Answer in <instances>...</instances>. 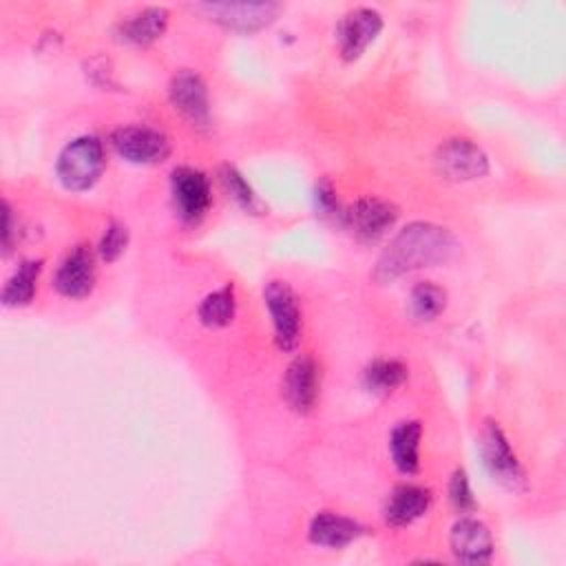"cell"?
Returning <instances> with one entry per match:
<instances>
[{
    "label": "cell",
    "mask_w": 566,
    "mask_h": 566,
    "mask_svg": "<svg viewBox=\"0 0 566 566\" xmlns=\"http://www.w3.org/2000/svg\"><path fill=\"white\" fill-rule=\"evenodd\" d=\"M455 250L458 239L447 228L431 221H411L382 250L371 276L387 283L407 272L447 263Z\"/></svg>",
    "instance_id": "1"
},
{
    "label": "cell",
    "mask_w": 566,
    "mask_h": 566,
    "mask_svg": "<svg viewBox=\"0 0 566 566\" xmlns=\"http://www.w3.org/2000/svg\"><path fill=\"white\" fill-rule=\"evenodd\" d=\"M106 166L104 144L95 135H80L69 142L55 161L57 179L66 190L82 192L97 184Z\"/></svg>",
    "instance_id": "2"
},
{
    "label": "cell",
    "mask_w": 566,
    "mask_h": 566,
    "mask_svg": "<svg viewBox=\"0 0 566 566\" xmlns=\"http://www.w3.org/2000/svg\"><path fill=\"white\" fill-rule=\"evenodd\" d=\"M480 455L489 475L509 491H522L526 486L524 469L511 449L504 431L497 422L486 420L480 433Z\"/></svg>",
    "instance_id": "3"
},
{
    "label": "cell",
    "mask_w": 566,
    "mask_h": 566,
    "mask_svg": "<svg viewBox=\"0 0 566 566\" xmlns=\"http://www.w3.org/2000/svg\"><path fill=\"white\" fill-rule=\"evenodd\" d=\"M263 301L272 316L274 343L281 352L296 349L301 340V307L287 281L272 279L263 287Z\"/></svg>",
    "instance_id": "4"
},
{
    "label": "cell",
    "mask_w": 566,
    "mask_h": 566,
    "mask_svg": "<svg viewBox=\"0 0 566 566\" xmlns=\"http://www.w3.org/2000/svg\"><path fill=\"white\" fill-rule=\"evenodd\" d=\"M396 219H398V208L391 201L378 199V197H363L340 212V223L358 241H365V243H374L380 237H385V232L394 228Z\"/></svg>",
    "instance_id": "5"
},
{
    "label": "cell",
    "mask_w": 566,
    "mask_h": 566,
    "mask_svg": "<svg viewBox=\"0 0 566 566\" xmlns=\"http://www.w3.org/2000/svg\"><path fill=\"white\" fill-rule=\"evenodd\" d=\"M433 164H436V170L451 181H471L489 172L486 153L478 144L464 137H453L440 144L436 150Z\"/></svg>",
    "instance_id": "6"
},
{
    "label": "cell",
    "mask_w": 566,
    "mask_h": 566,
    "mask_svg": "<svg viewBox=\"0 0 566 566\" xmlns=\"http://www.w3.org/2000/svg\"><path fill=\"white\" fill-rule=\"evenodd\" d=\"M170 195L179 219L186 223L203 219L212 203L208 177L192 166H179L170 172Z\"/></svg>",
    "instance_id": "7"
},
{
    "label": "cell",
    "mask_w": 566,
    "mask_h": 566,
    "mask_svg": "<svg viewBox=\"0 0 566 566\" xmlns=\"http://www.w3.org/2000/svg\"><path fill=\"white\" fill-rule=\"evenodd\" d=\"M113 148L133 164H157L170 153L168 137L150 126H119L111 135Z\"/></svg>",
    "instance_id": "8"
},
{
    "label": "cell",
    "mask_w": 566,
    "mask_h": 566,
    "mask_svg": "<svg viewBox=\"0 0 566 566\" xmlns=\"http://www.w3.org/2000/svg\"><path fill=\"white\" fill-rule=\"evenodd\" d=\"M382 29V18L371 7L349 9L336 24V42L343 60H356L376 40Z\"/></svg>",
    "instance_id": "9"
},
{
    "label": "cell",
    "mask_w": 566,
    "mask_h": 566,
    "mask_svg": "<svg viewBox=\"0 0 566 566\" xmlns=\"http://www.w3.org/2000/svg\"><path fill=\"white\" fill-rule=\"evenodd\" d=\"M168 97L175 111H179L192 126H206L210 122L208 86L203 77L192 69H181L170 77Z\"/></svg>",
    "instance_id": "10"
},
{
    "label": "cell",
    "mask_w": 566,
    "mask_h": 566,
    "mask_svg": "<svg viewBox=\"0 0 566 566\" xmlns=\"http://www.w3.org/2000/svg\"><path fill=\"white\" fill-rule=\"evenodd\" d=\"M197 9L206 11L210 20L226 29L250 33L268 27L281 7L276 2H206Z\"/></svg>",
    "instance_id": "11"
},
{
    "label": "cell",
    "mask_w": 566,
    "mask_h": 566,
    "mask_svg": "<svg viewBox=\"0 0 566 566\" xmlns=\"http://www.w3.org/2000/svg\"><path fill=\"white\" fill-rule=\"evenodd\" d=\"M318 387H321V374H318L316 360L310 354L296 356L287 365V369L283 374V382H281V391H283L285 402L294 411L307 413L316 405Z\"/></svg>",
    "instance_id": "12"
},
{
    "label": "cell",
    "mask_w": 566,
    "mask_h": 566,
    "mask_svg": "<svg viewBox=\"0 0 566 566\" xmlns=\"http://www.w3.org/2000/svg\"><path fill=\"white\" fill-rule=\"evenodd\" d=\"M53 287L66 298H84L95 287V259L86 245H75L57 265Z\"/></svg>",
    "instance_id": "13"
},
{
    "label": "cell",
    "mask_w": 566,
    "mask_h": 566,
    "mask_svg": "<svg viewBox=\"0 0 566 566\" xmlns=\"http://www.w3.org/2000/svg\"><path fill=\"white\" fill-rule=\"evenodd\" d=\"M449 546L462 564H486L493 557V535L489 526L475 517H460L449 533Z\"/></svg>",
    "instance_id": "14"
},
{
    "label": "cell",
    "mask_w": 566,
    "mask_h": 566,
    "mask_svg": "<svg viewBox=\"0 0 566 566\" xmlns=\"http://www.w3.org/2000/svg\"><path fill=\"white\" fill-rule=\"evenodd\" d=\"M363 533H365V526L360 522L332 511L316 513L307 528L310 542L327 548H343L354 539H358Z\"/></svg>",
    "instance_id": "15"
},
{
    "label": "cell",
    "mask_w": 566,
    "mask_h": 566,
    "mask_svg": "<svg viewBox=\"0 0 566 566\" xmlns=\"http://www.w3.org/2000/svg\"><path fill=\"white\" fill-rule=\"evenodd\" d=\"M431 491L418 484H400L385 502L382 517L391 526H407L422 517L431 506Z\"/></svg>",
    "instance_id": "16"
},
{
    "label": "cell",
    "mask_w": 566,
    "mask_h": 566,
    "mask_svg": "<svg viewBox=\"0 0 566 566\" xmlns=\"http://www.w3.org/2000/svg\"><path fill=\"white\" fill-rule=\"evenodd\" d=\"M168 18H170V13L166 7H144L137 13L122 20L117 24V33L122 40H126L130 44L146 46V44L155 42L157 38H161V33L168 27Z\"/></svg>",
    "instance_id": "17"
},
{
    "label": "cell",
    "mask_w": 566,
    "mask_h": 566,
    "mask_svg": "<svg viewBox=\"0 0 566 566\" xmlns=\"http://www.w3.org/2000/svg\"><path fill=\"white\" fill-rule=\"evenodd\" d=\"M420 438L422 427L418 420L398 422L389 436L391 460L405 475H413L420 469Z\"/></svg>",
    "instance_id": "18"
},
{
    "label": "cell",
    "mask_w": 566,
    "mask_h": 566,
    "mask_svg": "<svg viewBox=\"0 0 566 566\" xmlns=\"http://www.w3.org/2000/svg\"><path fill=\"white\" fill-rule=\"evenodd\" d=\"M409 369L396 358H376L363 369V387L374 396H389L405 385Z\"/></svg>",
    "instance_id": "19"
},
{
    "label": "cell",
    "mask_w": 566,
    "mask_h": 566,
    "mask_svg": "<svg viewBox=\"0 0 566 566\" xmlns=\"http://www.w3.org/2000/svg\"><path fill=\"white\" fill-rule=\"evenodd\" d=\"M40 272H42V259L22 261L2 287V303L7 307H20V305L31 303L35 287H38Z\"/></svg>",
    "instance_id": "20"
},
{
    "label": "cell",
    "mask_w": 566,
    "mask_h": 566,
    "mask_svg": "<svg viewBox=\"0 0 566 566\" xmlns=\"http://www.w3.org/2000/svg\"><path fill=\"white\" fill-rule=\"evenodd\" d=\"M237 312V296H234V287L228 283L214 292H210L197 310L199 321L206 327H226Z\"/></svg>",
    "instance_id": "21"
},
{
    "label": "cell",
    "mask_w": 566,
    "mask_h": 566,
    "mask_svg": "<svg viewBox=\"0 0 566 566\" xmlns=\"http://www.w3.org/2000/svg\"><path fill=\"white\" fill-rule=\"evenodd\" d=\"M444 307H447V292L440 285L431 281H422L413 285L409 294V312L413 318L433 321L444 312Z\"/></svg>",
    "instance_id": "22"
},
{
    "label": "cell",
    "mask_w": 566,
    "mask_h": 566,
    "mask_svg": "<svg viewBox=\"0 0 566 566\" xmlns=\"http://www.w3.org/2000/svg\"><path fill=\"white\" fill-rule=\"evenodd\" d=\"M219 177H221V184H223V188L228 190V195H230L243 210H248V212H256V210H259V199H256L252 186L243 179V175H241L234 166L223 164V166L219 168Z\"/></svg>",
    "instance_id": "23"
},
{
    "label": "cell",
    "mask_w": 566,
    "mask_h": 566,
    "mask_svg": "<svg viewBox=\"0 0 566 566\" xmlns=\"http://www.w3.org/2000/svg\"><path fill=\"white\" fill-rule=\"evenodd\" d=\"M126 245H128V228L122 221H111L104 228V234L99 239L97 252H99V256L106 263H113V261H117L124 254Z\"/></svg>",
    "instance_id": "24"
},
{
    "label": "cell",
    "mask_w": 566,
    "mask_h": 566,
    "mask_svg": "<svg viewBox=\"0 0 566 566\" xmlns=\"http://www.w3.org/2000/svg\"><path fill=\"white\" fill-rule=\"evenodd\" d=\"M449 500L460 513H467V511L475 509V497H473L469 478L462 469H455L451 480H449Z\"/></svg>",
    "instance_id": "25"
},
{
    "label": "cell",
    "mask_w": 566,
    "mask_h": 566,
    "mask_svg": "<svg viewBox=\"0 0 566 566\" xmlns=\"http://www.w3.org/2000/svg\"><path fill=\"white\" fill-rule=\"evenodd\" d=\"M314 208L323 217H338L340 219L343 208L338 203L336 188H334L332 179L323 177L321 181H316V186H314Z\"/></svg>",
    "instance_id": "26"
},
{
    "label": "cell",
    "mask_w": 566,
    "mask_h": 566,
    "mask_svg": "<svg viewBox=\"0 0 566 566\" xmlns=\"http://www.w3.org/2000/svg\"><path fill=\"white\" fill-rule=\"evenodd\" d=\"M13 234H15V223H13V210L11 206L4 201L2 203V248L4 254L11 250L13 245Z\"/></svg>",
    "instance_id": "27"
}]
</instances>
